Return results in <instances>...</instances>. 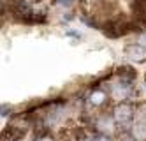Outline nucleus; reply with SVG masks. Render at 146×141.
<instances>
[{
	"instance_id": "obj_8",
	"label": "nucleus",
	"mask_w": 146,
	"mask_h": 141,
	"mask_svg": "<svg viewBox=\"0 0 146 141\" xmlns=\"http://www.w3.org/2000/svg\"><path fill=\"white\" fill-rule=\"evenodd\" d=\"M139 44H141V46H144V48H146V34H144V35H143V37H141V39H139Z\"/></svg>"
},
{
	"instance_id": "obj_10",
	"label": "nucleus",
	"mask_w": 146,
	"mask_h": 141,
	"mask_svg": "<svg viewBox=\"0 0 146 141\" xmlns=\"http://www.w3.org/2000/svg\"><path fill=\"white\" fill-rule=\"evenodd\" d=\"M95 141H109V139H108V136H106V134H104V136H100V138H97Z\"/></svg>"
},
{
	"instance_id": "obj_2",
	"label": "nucleus",
	"mask_w": 146,
	"mask_h": 141,
	"mask_svg": "<svg viewBox=\"0 0 146 141\" xmlns=\"http://www.w3.org/2000/svg\"><path fill=\"white\" fill-rule=\"evenodd\" d=\"M114 118L111 116H102L97 120V131L102 132V134H106V136H111L114 132Z\"/></svg>"
},
{
	"instance_id": "obj_4",
	"label": "nucleus",
	"mask_w": 146,
	"mask_h": 141,
	"mask_svg": "<svg viewBox=\"0 0 146 141\" xmlns=\"http://www.w3.org/2000/svg\"><path fill=\"white\" fill-rule=\"evenodd\" d=\"M132 136L137 141H146V120L135 122L132 127Z\"/></svg>"
},
{
	"instance_id": "obj_1",
	"label": "nucleus",
	"mask_w": 146,
	"mask_h": 141,
	"mask_svg": "<svg viewBox=\"0 0 146 141\" xmlns=\"http://www.w3.org/2000/svg\"><path fill=\"white\" fill-rule=\"evenodd\" d=\"M132 116H134V113H132V108L129 104H120V106L114 108L113 118L116 120L118 125H127L132 120Z\"/></svg>"
},
{
	"instance_id": "obj_7",
	"label": "nucleus",
	"mask_w": 146,
	"mask_h": 141,
	"mask_svg": "<svg viewBox=\"0 0 146 141\" xmlns=\"http://www.w3.org/2000/svg\"><path fill=\"white\" fill-rule=\"evenodd\" d=\"M74 2H76V0H56V4L60 7H72V5H74Z\"/></svg>"
},
{
	"instance_id": "obj_5",
	"label": "nucleus",
	"mask_w": 146,
	"mask_h": 141,
	"mask_svg": "<svg viewBox=\"0 0 146 141\" xmlns=\"http://www.w3.org/2000/svg\"><path fill=\"white\" fill-rule=\"evenodd\" d=\"M129 95V86L127 85H113V97L116 101H123Z\"/></svg>"
},
{
	"instance_id": "obj_9",
	"label": "nucleus",
	"mask_w": 146,
	"mask_h": 141,
	"mask_svg": "<svg viewBox=\"0 0 146 141\" xmlns=\"http://www.w3.org/2000/svg\"><path fill=\"white\" fill-rule=\"evenodd\" d=\"M67 35H74V37H76V39H79V37H81V35H79V34H78V32H74V30H72V32H70V30H69V32H67Z\"/></svg>"
},
{
	"instance_id": "obj_3",
	"label": "nucleus",
	"mask_w": 146,
	"mask_h": 141,
	"mask_svg": "<svg viewBox=\"0 0 146 141\" xmlns=\"http://www.w3.org/2000/svg\"><path fill=\"white\" fill-rule=\"evenodd\" d=\"M127 53H129V57L132 60H137V62H141V60L146 58V48L141 46V44H132V46H129L127 48Z\"/></svg>"
},
{
	"instance_id": "obj_11",
	"label": "nucleus",
	"mask_w": 146,
	"mask_h": 141,
	"mask_svg": "<svg viewBox=\"0 0 146 141\" xmlns=\"http://www.w3.org/2000/svg\"><path fill=\"white\" fill-rule=\"evenodd\" d=\"M39 141H53V139H49V138H42V139H39Z\"/></svg>"
},
{
	"instance_id": "obj_6",
	"label": "nucleus",
	"mask_w": 146,
	"mask_h": 141,
	"mask_svg": "<svg viewBox=\"0 0 146 141\" xmlns=\"http://www.w3.org/2000/svg\"><path fill=\"white\" fill-rule=\"evenodd\" d=\"M90 102H92L93 106H100V104H104V102H106V94H104L102 90L92 92V95H90Z\"/></svg>"
}]
</instances>
